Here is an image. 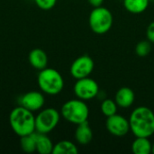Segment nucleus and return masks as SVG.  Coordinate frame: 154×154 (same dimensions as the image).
<instances>
[{
    "label": "nucleus",
    "instance_id": "f257e3e1",
    "mask_svg": "<svg viewBox=\"0 0 154 154\" xmlns=\"http://www.w3.org/2000/svg\"><path fill=\"white\" fill-rule=\"evenodd\" d=\"M130 130L135 137H151L154 134V113L147 106L136 107L129 117Z\"/></svg>",
    "mask_w": 154,
    "mask_h": 154
},
{
    "label": "nucleus",
    "instance_id": "f03ea898",
    "mask_svg": "<svg viewBox=\"0 0 154 154\" xmlns=\"http://www.w3.org/2000/svg\"><path fill=\"white\" fill-rule=\"evenodd\" d=\"M9 123L12 130L20 137L35 132V117L32 112L22 106L11 111Z\"/></svg>",
    "mask_w": 154,
    "mask_h": 154
},
{
    "label": "nucleus",
    "instance_id": "7ed1b4c3",
    "mask_svg": "<svg viewBox=\"0 0 154 154\" xmlns=\"http://www.w3.org/2000/svg\"><path fill=\"white\" fill-rule=\"evenodd\" d=\"M37 80L40 89L48 95H58L64 88V79L61 74L52 68L40 70Z\"/></svg>",
    "mask_w": 154,
    "mask_h": 154
},
{
    "label": "nucleus",
    "instance_id": "20e7f679",
    "mask_svg": "<svg viewBox=\"0 0 154 154\" xmlns=\"http://www.w3.org/2000/svg\"><path fill=\"white\" fill-rule=\"evenodd\" d=\"M60 114L66 121L78 125L88 121L89 116V108L84 100L79 98L71 99L63 104Z\"/></svg>",
    "mask_w": 154,
    "mask_h": 154
},
{
    "label": "nucleus",
    "instance_id": "39448f33",
    "mask_svg": "<svg viewBox=\"0 0 154 154\" xmlns=\"http://www.w3.org/2000/svg\"><path fill=\"white\" fill-rule=\"evenodd\" d=\"M113 21L114 18L111 11L102 5L95 7L91 11L88 18L90 29L97 34L106 33L112 28Z\"/></svg>",
    "mask_w": 154,
    "mask_h": 154
},
{
    "label": "nucleus",
    "instance_id": "423d86ee",
    "mask_svg": "<svg viewBox=\"0 0 154 154\" xmlns=\"http://www.w3.org/2000/svg\"><path fill=\"white\" fill-rule=\"evenodd\" d=\"M60 114L55 108L49 107L42 110L35 117V132L48 134L59 124Z\"/></svg>",
    "mask_w": 154,
    "mask_h": 154
},
{
    "label": "nucleus",
    "instance_id": "0eeeda50",
    "mask_svg": "<svg viewBox=\"0 0 154 154\" xmlns=\"http://www.w3.org/2000/svg\"><path fill=\"white\" fill-rule=\"evenodd\" d=\"M73 89L76 97L84 101L95 98L99 92L98 84L89 77L77 79Z\"/></svg>",
    "mask_w": 154,
    "mask_h": 154
},
{
    "label": "nucleus",
    "instance_id": "6e6552de",
    "mask_svg": "<svg viewBox=\"0 0 154 154\" xmlns=\"http://www.w3.org/2000/svg\"><path fill=\"white\" fill-rule=\"evenodd\" d=\"M95 67L94 60L88 55H82L77 58L70 66V74L76 79H83L89 77Z\"/></svg>",
    "mask_w": 154,
    "mask_h": 154
},
{
    "label": "nucleus",
    "instance_id": "1a4fd4ad",
    "mask_svg": "<svg viewBox=\"0 0 154 154\" xmlns=\"http://www.w3.org/2000/svg\"><path fill=\"white\" fill-rule=\"evenodd\" d=\"M106 127L109 134L116 137H123L126 135L130 130L129 120L121 115L115 114L108 116L106 121Z\"/></svg>",
    "mask_w": 154,
    "mask_h": 154
},
{
    "label": "nucleus",
    "instance_id": "9d476101",
    "mask_svg": "<svg viewBox=\"0 0 154 154\" xmlns=\"http://www.w3.org/2000/svg\"><path fill=\"white\" fill-rule=\"evenodd\" d=\"M44 96L39 91H29L20 98V106L32 111V113L41 110L44 105Z\"/></svg>",
    "mask_w": 154,
    "mask_h": 154
},
{
    "label": "nucleus",
    "instance_id": "9b49d317",
    "mask_svg": "<svg viewBox=\"0 0 154 154\" xmlns=\"http://www.w3.org/2000/svg\"><path fill=\"white\" fill-rule=\"evenodd\" d=\"M135 99L134 92L128 87H123L117 90L115 96V101L119 107L128 108L130 107Z\"/></svg>",
    "mask_w": 154,
    "mask_h": 154
},
{
    "label": "nucleus",
    "instance_id": "f8f14e48",
    "mask_svg": "<svg viewBox=\"0 0 154 154\" xmlns=\"http://www.w3.org/2000/svg\"><path fill=\"white\" fill-rule=\"evenodd\" d=\"M29 62L32 68L38 70H42L47 68L48 65V56L46 52L39 48L33 49L30 51L28 56Z\"/></svg>",
    "mask_w": 154,
    "mask_h": 154
},
{
    "label": "nucleus",
    "instance_id": "ddd939ff",
    "mask_svg": "<svg viewBox=\"0 0 154 154\" xmlns=\"http://www.w3.org/2000/svg\"><path fill=\"white\" fill-rule=\"evenodd\" d=\"M75 139L81 145H87L92 141L93 132L88 121L78 125L75 131Z\"/></svg>",
    "mask_w": 154,
    "mask_h": 154
},
{
    "label": "nucleus",
    "instance_id": "4468645a",
    "mask_svg": "<svg viewBox=\"0 0 154 154\" xmlns=\"http://www.w3.org/2000/svg\"><path fill=\"white\" fill-rule=\"evenodd\" d=\"M53 143L46 134L36 132V152L40 154L52 153Z\"/></svg>",
    "mask_w": 154,
    "mask_h": 154
},
{
    "label": "nucleus",
    "instance_id": "2eb2a0df",
    "mask_svg": "<svg viewBox=\"0 0 154 154\" xmlns=\"http://www.w3.org/2000/svg\"><path fill=\"white\" fill-rule=\"evenodd\" d=\"M152 144L147 137H136L132 143V151L134 154L152 153Z\"/></svg>",
    "mask_w": 154,
    "mask_h": 154
},
{
    "label": "nucleus",
    "instance_id": "dca6fc26",
    "mask_svg": "<svg viewBox=\"0 0 154 154\" xmlns=\"http://www.w3.org/2000/svg\"><path fill=\"white\" fill-rule=\"evenodd\" d=\"M149 0H124L125 9L132 14H142L149 6Z\"/></svg>",
    "mask_w": 154,
    "mask_h": 154
},
{
    "label": "nucleus",
    "instance_id": "f3484780",
    "mask_svg": "<svg viewBox=\"0 0 154 154\" xmlns=\"http://www.w3.org/2000/svg\"><path fill=\"white\" fill-rule=\"evenodd\" d=\"M78 147L70 141L63 140L53 146L52 154H78Z\"/></svg>",
    "mask_w": 154,
    "mask_h": 154
},
{
    "label": "nucleus",
    "instance_id": "a211bd4d",
    "mask_svg": "<svg viewBox=\"0 0 154 154\" xmlns=\"http://www.w3.org/2000/svg\"><path fill=\"white\" fill-rule=\"evenodd\" d=\"M21 149L26 153H32L36 151V133L20 137Z\"/></svg>",
    "mask_w": 154,
    "mask_h": 154
},
{
    "label": "nucleus",
    "instance_id": "6ab92c4d",
    "mask_svg": "<svg viewBox=\"0 0 154 154\" xmlns=\"http://www.w3.org/2000/svg\"><path fill=\"white\" fill-rule=\"evenodd\" d=\"M117 104L116 103L115 100H112V99H105L102 104H101V106H100V109H101V112L104 116H106V117L108 116H111L115 114H116V111H117Z\"/></svg>",
    "mask_w": 154,
    "mask_h": 154
},
{
    "label": "nucleus",
    "instance_id": "aec40b11",
    "mask_svg": "<svg viewBox=\"0 0 154 154\" xmlns=\"http://www.w3.org/2000/svg\"><path fill=\"white\" fill-rule=\"evenodd\" d=\"M152 51V44L149 40L141 41L135 46V53L139 57H146Z\"/></svg>",
    "mask_w": 154,
    "mask_h": 154
},
{
    "label": "nucleus",
    "instance_id": "412c9836",
    "mask_svg": "<svg viewBox=\"0 0 154 154\" xmlns=\"http://www.w3.org/2000/svg\"><path fill=\"white\" fill-rule=\"evenodd\" d=\"M38 7H40L42 10H50L55 5L57 0H34Z\"/></svg>",
    "mask_w": 154,
    "mask_h": 154
},
{
    "label": "nucleus",
    "instance_id": "4be33fe9",
    "mask_svg": "<svg viewBox=\"0 0 154 154\" xmlns=\"http://www.w3.org/2000/svg\"><path fill=\"white\" fill-rule=\"evenodd\" d=\"M146 36L151 42L154 43V21L148 25L146 30Z\"/></svg>",
    "mask_w": 154,
    "mask_h": 154
},
{
    "label": "nucleus",
    "instance_id": "5701e85b",
    "mask_svg": "<svg viewBox=\"0 0 154 154\" xmlns=\"http://www.w3.org/2000/svg\"><path fill=\"white\" fill-rule=\"evenodd\" d=\"M88 3H89L92 6H94V7L101 6L102 4H103V2H104V0H88Z\"/></svg>",
    "mask_w": 154,
    "mask_h": 154
},
{
    "label": "nucleus",
    "instance_id": "b1692460",
    "mask_svg": "<svg viewBox=\"0 0 154 154\" xmlns=\"http://www.w3.org/2000/svg\"><path fill=\"white\" fill-rule=\"evenodd\" d=\"M152 153L154 154V143L152 144Z\"/></svg>",
    "mask_w": 154,
    "mask_h": 154
}]
</instances>
